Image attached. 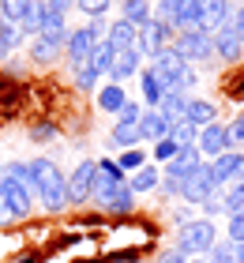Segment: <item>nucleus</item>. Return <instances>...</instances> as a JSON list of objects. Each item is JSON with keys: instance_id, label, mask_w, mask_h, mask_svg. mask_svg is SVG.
Instances as JSON below:
<instances>
[{"instance_id": "obj_1", "label": "nucleus", "mask_w": 244, "mask_h": 263, "mask_svg": "<svg viewBox=\"0 0 244 263\" xmlns=\"http://www.w3.org/2000/svg\"><path fill=\"white\" fill-rule=\"evenodd\" d=\"M214 241H218V230H214L211 218H188V222L177 230V252L184 256V259L207 256Z\"/></svg>"}, {"instance_id": "obj_2", "label": "nucleus", "mask_w": 244, "mask_h": 263, "mask_svg": "<svg viewBox=\"0 0 244 263\" xmlns=\"http://www.w3.org/2000/svg\"><path fill=\"white\" fill-rule=\"evenodd\" d=\"M173 38H177V30L169 27L165 19H151V23H143V27H139L136 49H139V57H158L162 49L173 45Z\"/></svg>"}, {"instance_id": "obj_3", "label": "nucleus", "mask_w": 244, "mask_h": 263, "mask_svg": "<svg viewBox=\"0 0 244 263\" xmlns=\"http://www.w3.org/2000/svg\"><path fill=\"white\" fill-rule=\"evenodd\" d=\"M173 49L184 57L188 64H207L214 57V38L203 34V30H180L173 38Z\"/></svg>"}, {"instance_id": "obj_4", "label": "nucleus", "mask_w": 244, "mask_h": 263, "mask_svg": "<svg viewBox=\"0 0 244 263\" xmlns=\"http://www.w3.org/2000/svg\"><path fill=\"white\" fill-rule=\"evenodd\" d=\"M0 196H4L11 218H27V214L34 211V192H30L27 181H15V177L4 173V177H0Z\"/></svg>"}, {"instance_id": "obj_5", "label": "nucleus", "mask_w": 244, "mask_h": 263, "mask_svg": "<svg viewBox=\"0 0 244 263\" xmlns=\"http://www.w3.org/2000/svg\"><path fill=\"white\" fill-rule=\"evenodd\" d=\"M214 192H222V188H218V184H214V173H211V162H207V165H199V170H195V173L188 177V181H184V184H180V199H184V203H199V207H203V203H207V199H211Z\"/></svg>"}, {"instance_id": "obj_6", "label": "nucleus", "mask_w": 244, "mask_h": 263, "mask_svg": "<svg viewBox=\"0 0 244 263\" xmlns=\"http://www.w3.org/2000/svg\"><path fill=\"white\" fill-rule=\"evenodd\" d=\"M120 184H128V177H124V170H120L117 162H109V158L94 162V196H90V199L102 203L105 196H113Z\"/></svg>"}, {"instance_id": "obj_7", "label": "nucleus", "mask_w": 244, "mask_h": 263, "mask_svg": "<svg viewBox=\"0 0 244 263\" xmlns=\"http://www.w3.org/2000/svg\"><path fill=\"white\" fill-rule=\"evenodd\" d=\"M211 173H214V184L218 188H226V184H233V181H244V154L240 151L218 154V158L211 162Z\"/></svg>"}, {"instance_id": "obj_8", "label": "nucleus", "mask_w": 244, "mask_h": 263, "mask_svg": "<svg viewBox=\"0 0 244 263\" xmlns=\"http://www.w3.org/2000/svg\"><path fill=\"white\" fill-rule=\"evenodd\" d=\"M233 15V4L229 0H199V15H195V30L214 34L222 23Z\"/></svg>"}, {"instance_id": "obj_9", "label": "nucleus", "mask_w": 244, "mask_h": 263, "mask_svg": "<svg viewBox=\"0 0 244 263\" xmlns=\"http://www.w3.org/2000/svg\"><path fill=\"white\" fill-rule=\"evenodd\" d=\"M94 196V162H79L68 177V203H87Z\"/></svg>"}, {"instance_id": "obj_10", "label": "nucleus", "mask_w": 244, "mask_h": 263, "mask_svg": "<svg viewBox=\"0 0 244 263\" xmlns=\"http://www.w3.org/2000/svg\"><path fill=\"white\" fill-rule=\"evenodd\" d=\"M211 38H214V53L218 57H222V61L226 64H240V53H244V45H240V38H237V30H233V23H222V27H218L214 34H211Z\"/></svg>"}, {"instance_id": "obj_11", "label": "nucleus", "mask_w": 244, "mask_h": 263, "mask_svg": "<svg viewBox=\"0 0 244 263\" xmlns=\"http://www.w3.org/2000/svg\"><path fill=\"white\" fill-rule=\"evenodd\" d=\"M203 165V154L195 151V147H180L173 154V162H165V173L162 177H173V181H188V177L195 173Z\"/></svg>"}, {"instance_id": "obj_12", "label": "nucleus", "mask_w": 244, "mask_h": 263, "mask_svg": "<svg viewBox=\"0 0 244 263\" xmlns=\"http://www.w3.org/2000/svg\"><path fill=\"white\" fill-rule=\"evenodd\" d=\"M195 151L207 154V158H218V154H226L229 151V139H226V124H207L199 128V139H195Z\"/></svg>"}, {"instance_id": "obj_13", "label": "nucleus", "mask_w": 244, "mask_h": 263, "mask_svg": "<svg viewBox=\"0 0 244 263\" xmlns=\"http://www.w3.org/2000/svg\"><path fill=\"white\" fill-rule=\"evenodd\" d=\"M94 45H98V42L90 38V30H87V27H79V30H68V42H64V49H68V61H71V68L87 61Z\"/></svg>"}, {"instance_id": "obj_14", "label": "nucleus", "mask_w": 244, "mask_h": 263, "mask_svg": "<svg viewBox=\"0 0 244 263\" xmlns=\"http://www.w3.org/2000/svg\"><path fill=\"white\" fill-rule=\"evenodd\" d=\"M136 38H139V27H136V23H128V19H117L113 27H109V34H105V42L113 45V53L136 49Z\"/></svg>"}, {"instance_id": "obj_15", "label": "nucleus", "mask_w": 244, "mask_h": 263, "mask_svg": "<svg viewBox=\"0 0 244 263\" xmlns=\"http://www.w3.org/2000/svg\"><path fill=\"white\" fill-rule=\"evenodd\" d=\"M38 196H42V207H45L49 214H60V211H64V203H68V177L60 173L57 181H49Z\"/></svg>"}, {"instance_id": "obj_16", "label": "nucleus", "mask_w": 244, "mask_h": 263, "mask_svg": "<svg viewBox=\"0 0 244 263\" xmlns=\"http://www.w3.org/2000/svg\"><path fill=\"white\" fill-rule=\"evenodd\" d=\"M184 121L195 128H207L218 121V105L211 98H188V109H184Z\"/></svg>"}, {"instance_id": "obj_17", "label": "nucleus", "mask_w": 244, "mask_h": 263, "mask_svg": "<svg viewBox=\"0 0 244 263\" xmlns=\"http://www.w3.org/2000/svg\"><path fill=\"white\" fill-rule=\"evenodd\" d=\"M169 117H162L158 109H143V117H139V132H143V139L146 143H158V139H165L169 136Z\"/></svg>"}, {"instance_id": "obj_18", "label": "nucleus", "mask_w": 244, "mask_h": 263, "mask_svg": "<svg viewBox=\"0 0 244 263\" xmlns=\"http://www.w3.org/2000/svg\"><path fill=\"white\" fill-rule=\"evenodd\" d=\"M139 68H143L139 49H124V53H117V57H113V68H109V76H113V83H124V79L136 76Z\"/></svg>"}, {"instance_id": "obj_19", "label": "nucleus", "mask_w": 244, "mask_h": 263, "mask_svg": "<svg viewBox=\"0 0 244 263\" xmlns=\"http://www.w3.org/2000/svg\"><path fill=\"white\" fill-rule=\"evenodd\" d=\"M27 170H30V192H42L49 181H57V177H60L53 158H34V162H27Z\"/></svg>"}, {"instance_id": "obj_20", "label": "nucleus", "mask_w": 244, "mask_h": 263, "mask_svg": "<svg viewBox=\"0 0 244 263\" xmlns=\"http://www.w3.org/2000/svg\"><path fill=\"white\" fill-rule=\"evenodd\" d=\"M128 105V94H124V87H120V83H105L102 90H98V109H105V113H120Z\"/></svg>"}, {"instance_id": "obj_21", "label": "nucleus", "mask_w": 244, "mask_h": 263, "mask_svg": "<svg viewBox=\"0 0 244 263\" xmlns=\"http://www.w3.org/2000/svg\"><path fill=\"white\" fill-rule=\"evenodd\" d=\"M162 184V173H158V165H143V170H136L128 177V188L136 196H143V192H154V188Z\"/></svg>"}, {"instance_id": "obj_22", "label": "nucleus", "mask_w": 244, "mask_h": 263, "mask_svg": "<svg viewBox=\"0 0 244 263\" xmlns=\"http://www.w3.org/2000/svg\"><path fill=\"white\" fill-rule=\"evenodd\" d=\"M60 49H64L60 42H53V38H42V34H38V38L30 42V61H34V64H57Z\"/></svg>"}, {"instance_id": "obj_23", "label": "nucleus", "mask_w": 244, "mask_h": 263, "mask_svg": "<svg viewBox=\"0 0 244 263\" xmlns=\"http://www.w3.org/2000/svg\"><path fill=\"white\" fill-rule=\"evenodd\" d=\"M102 207H105V214H132V207H136V192H132L128 184H120L113 196L102 199Z\"/></svg>"}, {"instance_id": "obj_24", "label": "nucleus", "mask_w": 244, "mask_h": 263, "mask_svg": "<svg viewBox=\"0 0 244 263\" xmlns=\"http://www.w3.org/2000/svg\"><path fill=\"white\" fill-rule=\"evenodd\" d=\"M165 90H169V87L154 76L151 68H146V71H143V105H146V109H158L162 98H165Z\"/></svg>"}, {"instance_id": "obj_25", "label": "nucleus", "mask_w": 244, "mask_h": 263, "mask_svg": "<svg viewBox=\"0 0 244 263\" xmlns=\"http://www.w3.org/2000/svg\"><path fill=\"white\" fill-rule=\"evenodd\" d=\"M184 109H188V94H184V90H165L162 105H158V113L169 117V121H180V117H184Z\"/></svg>"}, {"instance_id": "obj_26", "label": "nucleus", "mask_w": 244, "mask_h": 263, "mask_svg": "<svg viewBox=\"0 0 244 263\" xmlns=\"http://www.w3.org/2000/svg\"><path fill=\"white\" fill-rule=\"evenodd\" d=\"M113 45H109V42H98L94 45V49H90V57H87V64L98 71V76H109V68H113Z\"/></svg>"}, {"instance_id": "obj_27", "label": "nucleus", "mask_w": 244, "mask_h": 263, "mask_svg": "<svg viewBox=\"0 0 244 263\" xmlns=\"http://www.w3.org/2000/svg\"><path fill=\"white\" fill-rule=\"evenodd\" d=\"M169 139H173L177 147H195V139H199V128H195V124H188L184 117H180V121H173V124H169Z\"/></svg>"}, {"instance_id": "obj_28", "label": "nucleus", "mask_w": 244, "mask_h": 263, "mask_svg": "<svg viewBox=\"0 0 244 263\" xmlns=\"http://www.w3.org/2000/svg\"><path fill=\"white\" fill-rule=\"evenodd\" d=\"M120 19H128V23H136V27H143V23H151L154 19V11L146 0H124V15Z\"/></svg>"}, {"instance_id": "obj_29", "label": "nucleus", "mask_w": 244, "mask_h": 263, "mask_svg": "<svg viewBox=\"0 0 244 263\" xmlns=\"http://www.w3.org/2000/svg\"><path fill=\"white\" fill-rule=\"evenodd\" d=\"M30 4H34V0H0V19H4V23H15V27H19L23 15L30 11Z\"/></svg>"}, {"instance_id": "obj_30", "label": "nucleus", "mask_w": 244, "mask_h": 263, "mask_svg": "<svg viewBox=\"0 0 244 263\" xmlns=\"http://www.w3.org/2000/svg\"><path fill=\"white\" fill-rule=\"evenodd\" d=\"M109 139H113L117 147H136V143L143 139V132H139V124H113Z\"/></svg>"}, {"instance_id": "obj_31", "label": "nucleus", "mask_w": 244, "mask_h": 263, "mask_svg": "<svg viewBox=\"0 0 244 263\" xmlns=\"http://www.w3.org/2000/svg\"><path fill=\"white\" fill-rule=\"evenodd\" d=\"M222 199H226V211H229V214H233V211H244V181L226 184V188H222Z\"/></svg>"}, {"instance_id": "obj_32", "label": "nucleus", "mask_w": 244, "mask_h": 263, "mask_svg": "<svg viewBox=\"0 0 244 263\" xmlns=\"http://www.w3.org/2000/svg\"><path fill=\"white\" fill-rule=\"evenodd\" d=\"M117 165H120V170H132V173H136V170H143V165H146V154L139 151V147H128L124 154H120V158H117Z\"/></svg>"}, {"instance_id": "obj_33", "label": "nucleus", "mask_w": 244, "mask_h": 263, "mask_svg": "<svg viewBox=\"0 0 244 263\" xmlns=\"http://www.w3.org/2000/svg\"><path fill=\"white\" fill-rule=\"evenodd\" d=\"M203 259L207 263H233V241H214Z\"/></svg>"}, {"instance_id": "obj_34", "label": "nucleus", "mask_w": 244, "mask_h": 263, "mask_svg": "<svg viewBox=\"0 0 244 263\" xmlns=\"http://www.w3.org/2000/svg\"><path fill=\"white\" fill-rule=\"evenodd\" d=\"M109 4H113V0H76V8H79L87 19H105Z\"/></svg>"}, {"instance_id": "obj_35", "label": "nucleus", "mask_w": 244, "mask_h": 263, "mask_svg": "<svg viewBox=\"0 0 244 263\" xmlns=\"http://www.w3.org/2000/svg\"><path fill=\"white\" fill-rule=\"evenodd\" d=\"M226 230H229V241L233 245H244V211L226 214Z\"/></svg>"}, {"instance_id": "obj_36", "label": "nucleus", "mask_w": 244, "mask_h": 263, "mask_svg": "<svg viewBox=\"0 0 244 263\" xmlns=\"http://www.w3.org/2000/svg\"><path fill=\"white\" fill-rule=\"evenodd\" d=\"M76 87H79V90H94V87H98V71H94L87 61L76 64Z\"/></svg>"}, {"instance_id": "obj_37", "label": "nucleus", "mask_w": 244, "mask_h": 263, "mask_svg": "<svg viewBox=\"0 0 244 263\" xmlns=\"http://www.w3.org/2000/svg\"><path fill=\"white\" fill-rule=\"evenodd\" d=\"M226 139H229V151H233V147H240V143H244V113H237V121L226 128Z\"/></svg>"}, {"instance_id": "obj_38", "label": "nucleus", "mask_w": 244, "mask_h": 263, "mask_svg": "<svg viewBox=\"0 0 244 263\" xmlns=\"http://www.w3.org/2000/svg\"><path fill=\"white\" fill-rule=\"evenodd\" d=\"M177 151H180V147H177V143L169 139V136L154 143V158H158V162H173V154H177Z\"/></svg>"}, {"instance_id": "obj_39", "label": "nucleus", "mask_w": 244, "mask_h": 263, "mask_svg": "<svg viewBox=\"0 0 244 263\" xmlns=\"http://www.w3.org/2000/svg\"><path fill=\"white\" fill-rule=\"evenodd\" d=\"M139 117H143V105L139 102H128L124 109L117 113V124H139Z\"/></svg>"}, {"instance_id": "obj_40", "label": "nucleus", "mask_w": 244, "mask_h": 263, "mask_svg": "<svg viewBox=\"0 0 244 263\" xmlns=\"http://www.w3.org/2000/svg\"><path fill=\"white\" fill-rule=\"evenodd\" d=\"M203 214H207V218H211V222L218 218V214H229V211H226V199H222V192H214L211 199L203 203Z\"/></svg>"}, {"instance_id": "obj_41", "label": "nucleus", "mask_w": 244, "mask_h": 263, "mask_svg": "<svg viewBox=\"0 0 244 263\" xmlns=\"http://www.w3.org/2000/svg\"><path fill=\"white\" fill-rule=\"evenodd\" d=\"M53 136H57V128H53V124H38V128H30V139H38V143L53 139Z\"/></svg>"}, {"instance_id": "obj_42", "label": "nucleus", "mask_w": 244, "mask_h": 263, "mask_svg": "<svg viewBox=\"0 0 244 263\" xmlns=\"http://www.w3.org/2000/svg\"><path fill=\"white\" fill-rule=\"evenodd\" d=\"M229 23H233V30H237V38H240V45H244V4L237 8V15H229Z\"/></svg>"}, {"instance_id": "obj_43", "label": "nucleus", "mask_w": 244, "mask_h": 263, "mask_svg": "<svg viewBox=\"0 0 244 263\" xmlns=\"http://www.w3.org/2000/svg\"><path fill=\"white\" fill-rule=\"evenodd\" d=\"M180 184H184V181H173V177H162V192H165V196H180Z\"/></svg>"}, {"instance_id": "obj_44", "label": "nucleus", "mask_w": 244, "mask_h": 263, "mask_svg": "<svg viewBox=\"0 0 244 263\" xmlns=\"http://www.w3.org/2000/svg\"><path fill=\"white\" fill-rule=\"evenodd\" d=\"M49 4H53L57 11H68V8H76V0H49Z\"/></svg>"}, {"instance_id": "obj_45", "label": "nucleus", "mask_w": 244, "mask_h": 263, "mask_svg": "<svg viewBox=\"0 0 244 263\" xmlns=\"http://www.w3.org/2000/svg\"><path fill=\"white\" fill-rule=\"evenodd\" d=\"M4 222H11V211H8V203H4V196H0V226Z\"/></svg>"}, {"instance_id": "obj_46", "label": "nucleus", "mask_w": 244, "mask_h": 263, "mask_svg": "<svg viewBox=\"0 0 244 263\" xmlns=\"http://www.w3.org/2000/svg\"><path fill=\"white\" fill-rule=\"evenodd\" d=\"M233 263H244V245H233Z\"/></svg>"}, {"instance_id": "obj_47", "label": "nucleus", "mask_w": 244, "mask_h": 263, "mask_svg": "<svg viewBox=\"0 0 244 263\" xmlns=\"http://www.w3.org/2000/svg\"><path fill=\"white\" fill-rule=\"evenodd\" d=\"M8 53H11V49H8V45H4V42H0V64H4V61H8Z\"/></svg>"}, {"instance_id": "obj_48", "label": "nucleus", "mask_w": 244, "mask_h": 263, "mask_svg": "<svg viewBox=\"0 0 244 263\" xmlns=\"http://www.w3.org/2000/svg\"><path fill=\"white\" fill-rule=\"evenodd\" d=\"M188 263H207V259H203V256H192V259H188Z\"/></svg>"}, {"instance_id": "obj_49", "label": "nucleus", "mask_w": 244, "mask_h": 263, "mask_svg": "<svg viewBox=\"0 0 244 263\" xmlns=\"http://www.w3.org/2000/svg\"><path fill=\"white\" fill-rule=\"evenodd\" d=\"M0 177H4V154H0Z\"/></svg>"}, {"instance_id": "obj_50", "label": "nucleus", "mask_w": 244, "mask_h": 263, "mask_svg": "<svg viewBox=\"0 0 244 263\" xmlns=\"http://www.w3.org/2000/svg\"><path fill=\"white\" fill-rule=\"evenodd\" d=\"M240 154H244V143H240Z\"/></svg>"}]
</instances>
